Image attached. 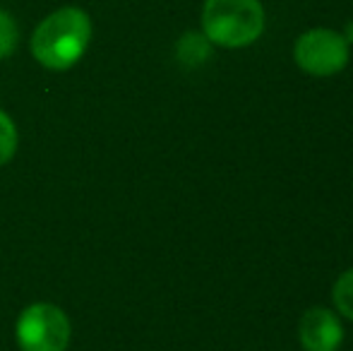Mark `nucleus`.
<instances>
[{"label": "nucleus", "mask_w": 353, "mask_h": 351, "mask_svg": "<svg viewBox=\"0 0 353 351\" xmlns=\"http://www.w3.org/2000/svg\"><path fill=\"white\" fill-rule=\"evenodd\" d=\"M330 301H332V308L341 315L344 323H353V267L344 270L332 281Z\"/></svg>", "instance_id": "0eeeda50"}, {"label": "nucleus", "mask_w": 353, "mask_h": 351, "mask_svg": "<svg viewBox=\"0 0 353 351\" xmlns=\"http://www.w3.org/2000/svg\"><path fill=\"white\" fill-rule=\"evenodd\" d=\"M267 29V10L262 0H205L200 12V32L214 48L241 51L262 39Z\"/></svg>", "instance_id": "f03ea898"}, {"label": "nucleus", "mask_w": 353, "mask_h": 351, "mask_svg": "<svg viewBox=\"0 0 353 351\" xmlns=\"http://www.w3.org/2000/svg\"><path fill=\"white\" fill-rule=\"evenodd\" d=\"M291 56L298 70L305 72L307 77L327 80V77L341 75L349 68L351 46L339 29L310 27L296 37Z\"/></svg>", "instance_id": "7ed1b4c3"}, {"label": "nucleus", "mask_w": 353, "mask_h": 351, "mask_svg": "<svg viewBox=\"0 0 353 351\" xmlns=\"http://www.w3.org/2000/svg\"><path fill=\"white\" fill-rule=\"evenodd\" d=\"M70 320L53 303H32L17 318V344L22 351H65L70 344Z\"/></svg>", "instance_id": "20e7f679"}, {"label": "nucleus", "mask_w": 353, "mask_h": 351, "mask_svg": "<svg viewBox=\"0 0 353 351\" xmlns=\"http://www.w3.org/2000/svg\"><path fill=\"white\" fill-rule=\"evenodd\" d=\"M339 32H341V37L346 39V43H349V46L353 48V19H349V22H346L344 27L339 29Z\"/></svg>", "instance_id": "9d476101"}, {"label": "nucleus", "mask_w": 353, "mask_h": 351, "mask_svg": "<svg viewBox=\"0 0 353 351\" xmlns=\"http://www.w3.org/2000/svg\"><path fill=\"white\" fill-rule=\"evenodd\" d=\"M19 46V27L17 19L0 8V61L10 58Z\"/></svg>", "instance_id": "1a4fd4ad"}, {"label": "nucleus", "mask_w": 353, "mask_h": 351, "mask_svg": "<svg viewBox=\"0 0 353 351\" xmlns=\"http://www.w3.org/2000/svg\"><path fill=\"white\" fill-rule=\"evenodd\" d=\"M17 145H19L17 126H14L12 118L0 108V166L12 161V157L17 154Z\"/></svg>", "instance_id": "6e6552de"}, {"label": "nucleus", "mask_w": 353, "mask_h": 351, "mask_svg": "<svg viewBox=\"0 0 353 351\" xmlns=\"http://www.w3.org/2000/svg\"><path fill=\"white\" fill-rule=\"evenodd\" d=\"M92 17L87 10L77 8V5H63V8L48 12L34 27L32 39H29V51H32L34 61L46 70H70L87 53L89 43H92Z\"/></svg>", "instance_id": "f257e3e1"}, {"label": "nucleus", "mask_w": 353, "mask_h": 351, "mask_svg": "<svg viewBox=\"0 0 353 351\" xmlns=\"http://www.w3.org/2000/svg\"><path fill=\"white\" fill-rule=\"evenodd\" d=\"M214 56V43L202 32H185L176 41V58L183 68H200Z\"/></svg>", "instance_id": "423d86ee"}, {"label": "nucleus", "mask_w": 353, "mask_h": 351, "mask_svg": "<svg viewBox=\"0 0 353 351\" xmlns=\"http://www.w3.org/2000/svg\"><path fill=\"white\" fill-rule=\"evenodd\" d=\"M346 342V323L332 305H310L298 320L303 351H339Z\"/></svg>", "instance_id": "39448f33"}]
</instances>
